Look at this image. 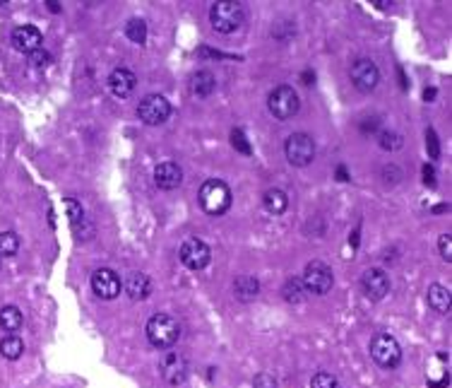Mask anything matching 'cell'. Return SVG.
I'll return each mask as SVG.
<instances>
[{
  "instance_id": "obj_38",
  "label": "cell",
  "mask_w": 452,
  "mask_h": 388,
  "mask_svg": "<svg viewBox=\"0 0 452 388\" xmlns=\"http://www.w3.org/2000/svg\"><path fill=\"white\" fill-rule=\"evenodd\" d=\"M48 10H53V13H58V10H60V5H58V3H53V0H51V3H48Z\"/></svg>"
},
{
  "instance_id": "obj_19",
  "label": "cell",
  "mask_w": 452,
  "mask_h": 388,
  "mask_svg": "<svg viewBox=\"0 0 452 388\" xmlns=\"http://www.w3.org/2000/svg\"><path fill=\"white\" fill-rule=\"evenodd\" d=\"M214 87H217V80H214V75L210 70H197L190 75V94L197 99H205L210 97L214 92Z\"/></svg>"
},
{
  "instance_id": "obj_3",
  "label": "cell",
  "mask_w": 452,
  "mask_h": 388,
  "mask_svg": "<svg viewBox=\"0 0 452 388\" xmlns=\"http://www.w3.org/2000/svg\"><path fill=\"white\" fill-rule=\"evenodd\" d=\"M210 22H212L214 32L234 34L236 30H241L243 22H246V10H243L241 3L222 0V3H214L210 8Z\"/></svg>"
},
{
  "instance_id": "obj_31",
  "label": "cell",
  "mask_w": 452,
  "mask_h": 388,
  "mask_svg": "<svg viewBox=\"0 0 452 388\" xmlns=\"http://www.w3.org/2000/svg\"><path fill=\"white\" fill-rule=\"evenodd\" d=\"M253 388H279V384H277V379L272 374L262 371V374H258L255 379H253Z\"/></svg>"
},
{
  "instance_id": "obj_1",
  "label": "cell",
  "mask_w": 452,
  "mask_h": 388,
  "mask_svg": "<svg viewBox=\"0 0 452 388\" xmlns=\"http://www.w3.org/2000/svg\"><path fill=\"white\" fill-rule=\"evenodd\" d=\"M147 340H149L152 347H159V350H168L178 342L180 337V325L178 321L168 313H154L149 321H147Z\"/></svg>"
},
{
  "instance_id": "obj_30",
  "label": "cell",
  "mask_w": 452,
  "mask_h": 388,
  "mask_svg": "<svg viewBox=\"0 0 452 388\" xmlns=\"http://www.w3.org/2000/svg\"><path fill=\"white\" fill-rule=\"evenodd\" d=\"M29 65L36 67V70H44V67L51 65V53H48V51H44V48L34 51V53H29Z\"/></svg>"
},
{
  "instance_id": "obj_21",
  "label": "cell",
  "mask_w": 452,
  "mask_h": 388,
  "mask_svg": "<svg viewBox=\"0 0 452 388\" xmlns=\"http://www.w3.org/2000/svg\"><path fill=\"white\" fill-rule=\"evenodd\" d=\"M428 306L433 309L436 313H450V287L445 285H431L428 287Z\"/></svg>"
},
{
  "instance_id": "obj_8",
  "label": "cell",
  "mask_w": 452,
  "mask_h": 388,
  "mask_svg": "<svg viewBox=\"0 0 452 388\" xmlns=\"http://www.w3.org/2000/svg\"><path fill=\"white\" fill-rule=\"evenodd\" d=\"M138 116L147 126H161L171 116V104L161 94H147L138 106Z\"/></svg>"
},
{
  "instance_id": "obj_23",
  "label": "cell",
  "mask_w": 452,
  "mask_h": 388,
  "mask_svg": "<svg viewBox=\"0 0 452 388\" xmlns=\"http://www.w3.org/2000/svg\"><path fill=\"white\" fill-rule=\"evenodd\" d=\"M22 323H25V318H22V311L17 306L8 304V306L0 309V328L8 330L10 335L17 333L22 328Z\"/></svg>"
},
{
  "instance_id": "obj_9",
  "label": "cell",
  "mask_w": 452,
  "mask_h": 388,
  "mask_svg": "<svg viewBox=\"0 0 452 388\" xmlns=\"http://www.w3.org/2000/svg\"><path fill=\"white\" fill-rule=\"evenodd\" d=\"M178 256L188 270H202L210 266V261H212L210 246H207L202 239H197V236H190V239H185L183 244H180Z\"/></svg>"
},
{
  "instance_id": "obj_25",
  "label": "cell",
  "mask_w": 452,
  "mask_h": 388,
  "mask_svg": "<svg viewBox=\"0 0 452 388\" xmlns=\"http://www.w3.org/2000/svg\"><path fill=\"white\" fill-rule=\"evenodd\" d=\"M281 297H284L289 304H301L306 299V290H303V285H301V278L286 280L284 287H281Z\"/></svg>"
},
{
  "instance_id": "obj_16",
  "label": "cell",
  "mask_w": 452,
  "mask_h": 388,
  "mask_svg": "<svg viewBox=\"0 0 452 388\" xmlns=\"http://www.w3.org/2000/svg\"><path fill=\"white\" fill-rule=\"evenodd\" d=\"M63 205L67 210V219H70V224H72V232L80 236V239H89V236L94 234V227L87 219V215H84L82 202H77L75 198H65Z\"/></svg>"
},
{
  "instance_id": "obj_35",
  "label": "cell",
  "mask_w": 452,
  "mask_h": 388,
  "mask_svg": "<svg viewBox=\"0 0 452 388\" xmlns=\"http://www.w3.org/2000/svg\"><path fill=\"white\" fill-rule=\"evenodd\" d=\"M426 138H428V140H426V143H428V148H431V157H433V160H436V157H438V152H440V150H438V138H436V133H433V131H428V133H426Z\"/></svg>"
},
{
  "instance_id": "obj_15",
  "label": "cell",
  "mask_w": 452,
  "mask_h": 388,
  "mask_svg": "<svg viewBox=\"0 0 452 388\" xmlns=\"http://www.w3.org/2000/svg\"><path fill=\"white\" fill-rule=\"evenodd\" d=\"M135 87H138V77H135V72L130 70V67L121 65L109 75V89H111L113 97L126 99L135 92Z\"/></svg>"
},
{
  "instance_id": "obj_20",
  "label": "cell",
  "mask_w": 452,
  "mask_h": 388,
  "mask_svg": "<svg viewBox=\"0 0 452 388\" xmlns=\"http://www.w3.org/2000/svg\"><path fill=\"white\" fill-rule=\"evenodd\" d=\"M234 295H236V299H239V302L258 299V295H260L258 278H253V275H239V278L234 280Z\"/></svg>"
},
{
  "instance_id": "obj_37",
  "label": "cell",
  "mask_w": 452,
  "mask_h": 388,
  "mask_svg": "<svg viewBox=\"0 0 452 388\" xmlns=\"http://www.w3.org/2000/svg\"><path fill=\"white\" fill-rule=\"evenodd\" d=\"M423 97H426V101H433V97H436V89H426V94H423Z\"/></svg>"
},
{
  "instance_id": "obj_26",
  "label": "cell",
  "mask_w": 452,
  "mask_h": 388,
  "mask_svg": "<svg viewBox=\"0 0 452 388\" xmlns=\"http://www.w3.org/2000/svg\"><path fill=\"white\" fill-rule=\"evenodd\" d=\"M126 37H128V41H133V44H145V39H147V22L142 20V17H133V20H128L126 22Z\"/></svg>"
},
{
  "instance_id": "obj_18",
  "label": "cell",
  "mask_w": 452,
  "mask_h": 388,
  "mask_svg": "<svg viewBox=\"0 0 452 388\" xmlns=\"http://www.w3.org/2000/svg\"><path fill=\"white\" fill-rule=\"evenodd\" d=\"M123 290H126V295L133 302H142L152 292V280L147 278L145 273H140V270H133V273H128L126 280H123Z\"/></svg>"
},
{
  "instance_id": "obj_14",
  "label": "cell",
  "mask_w": 452,
  "mask_h": 388,
  "mask_svg": "<svg viewBox=\"0 0 452 388\" xmlns=\"http://www.w3.org/2000/svg\"><path fill=\"white\" fill-rule=\"evenodd\" d=\"M10 41H13V48L20 51V53H34V51L41 48V32L36 30V27L32 25H22V27H15L13 30V37H10Z\"/></svg>"
},
{
  "instance_id": "obj_10",
  "label": "cell",
  "mask_w": 452,
  "mask_h": 388,
  "mask_svg": "<svg viewBox=\"0 0 452 388\" xmlns=\"http://www.w3.org/2000/svg\"><path fill=\"white\" fill-rule=\"evenodd\" d=\"M89 283H92L94 295H97L99 299H106V302L116 299V297L123 292L121 275H118L116 270H111V268H97L92 273V280H89Z\"/></svg>"
},
{
  "instance_id": "obj_34",
  "label": "cell",
  "mask_w": 452,
  "mask_h": 388,
  "mask_svg": "<svg viewBox=\"0 0 452 388\" xmlns=\"http://www.w3.org/2000/svg\"><path fill=\"white\" fill-rule=\"evenodd\" d=\"M383 174H385V181H390V183L402 181V172H399V169L394 167V164H390V167L383 169Z\"/></svg>"
},
{
  "instance_id": "obj_22",
  "label": "cell",
  "mask_w": 452,
  "mask_h": 388,
  "mask_svg": "<svg viewBox=\"0 0 452 388\" xmlns=\"http://www.w3.org/2000/svg\"><path fill=\"white\" fill-rule=\"evenodd\" d=\"M262 207L265 212H270V215H284L286 207H289V198H286V193L281 188H270L267 193L262 195Z\"/></svg>"
},
{
  "instance_id": "obj_17",
  "label": "cell",
  "mask_w": 452,
  "mask_h": 388,
  "mask_svg": "<svg viewBox=\"0 0 452 388\" xmlns=\"http://www.w3.org/2000/svg\"><path fill=\"white\" fill-rule=\"evenodd\" d=\"M154 183L159 186L161 190H173L183 183V169H180L176 162H161L154 169Z\"/></svg>"
},
{
  "instance_id": "obj_11",
  "label": "cell",
  "mask_w": 452,
  "mask_h": 388,
  "mask_svg": "<svg viewBox=\"0 0 452 388\" xmlns=\"http://www.w3.org/2000/svg\"><path fill=\"white\" fill-rule=\"evenodd\" d=\"M161 376L168 386L178 388L188 381L190 367H188V359H185L183 352H166L161 357Z\"/></svg>"
},
{
  "instance_id": "obj_13",
  "label": "cell",
  "mask_w": 452,
  "mask_h": 388,
  "mask_svg": "<svg viewBox=\"0 0 452 388\" xmlns=\"http://www.w3.org/2000/svg\"><path fill=\"white\" fill-rule=\"evenodd\" d=\"M361 287H364V295L371 302H380L387 297L390 292V278L383 268H368L361 278Z\"/></svg>"
},
{
  "instance_id": "obj_24",
  "label": "cell",
  "mask_w": 452,
  "mask_h": 388,
  "mask_svg": "<svg viewBox=\"0 0 452 388\" xmlns=\"http://www.w3.org/2000/svg\"><path fill=\"white\" fill-rule=\"evenodd\" d=\"M22 352H25V342L20 340L17 335H5L3 340H0V354H3L5 359H20Z\"/></svg>"
},
{
  "instance_id": "obj_32",
  "label": "cell",
  "mask_w": 452,
  "mask_h": 388,
  "mask_svg": "<svg viewBox=\"0 0 452 388\" xmlns=\"http://www.w3.org/2000/svg\"><path fill=\"white\" fill-rule=\"evenodd\" d=\"M231 143H234V148L243 152V155H251V145H248V140H246V135H243V131H234L231 133Z\"/></svg>"
},
{
  "instance_id": "obj_6",
  "label": "cell",
  "mask_w": 452,
  "mask_h": 388,
  "mask_svg": "<svg viewBox=\"0 0 452 388\" xmlns=\"http://www.w3.org/2000/svg\"><path fill=\"white\" fill-rule=\"evenodd\" d=\"M301 285H303V290H306V295L325 297L327 292L332 290V285H335L332 268L323 261H310L306 270H303Z\"/></svg>"
},
{
  "instance_id": "obj_5",
  "label": "cell",
  "mask_w": 452,
  "mask_h": 388,
  "mask_svg": "<svg viewBox=\"0 0 452 388\" xmlns=\"http://www.w3.org/2000/svg\"><path fill=\"white\" fill-rule=\"evenodd\" d=\"M371 357L378 367L392 371L399 367V362H402V347H399V342L394 340L392 335L378 333L371 340Z\"/></svg>"
},
{
  "instance_id": "obj_12",
  "label": "cell",
  "mask_w": 452,
  "mask_h": 388,
  "mask_svg": "<svg viewBox=\"0 0 452 388\" xmlns=\"http://www.w3.org/2000/svg\"><path fill=\"white\" fill-rule=\"evenodd\" d=\"M349 77H352V84L359 92H373L380 82V70L371 58H356L352 63V70H349Z\"/></svg>"
},
{
  "instance_id": "obj_2",
  "label": "cell",
  "mask_w": 452,
  "mask_h": 388,
  "mask_svg": "<svg viewBox=\"0 0 452 388\" xmlns=\"http://www.w3.org/2000/svg\"><path fill=\"white\" fill-rule=\"evenodd\" d=\"M197 198H200V205L207 215L222 217L231 207V188L222 181V179H207V181L200 186Z\"/></svg>"
},
{
  "instance_id": "obj_27",
  "label": "cell",
  "mask_w": 452,
  "mask_h": 388,
  "mask_svg": "<svg viewBox=\"0 0 452 388\" xmlns=\"http://www.w3.org/2000/svg\"><path fill=\"white\" fill-rule=\"evenodd\" d=\"M20 251V236L15 232L0 234V258H13Z\"/></svg>"
},
{
  "instance_id": "obj_4",
  "label": "cell",
  "mask_w": 452,
  "mask_h": 388,
  "mask_svg": "<svg viewBox=\"0 0 452 388\" xmlns=\"http://www.w3.org/2000/svg\"><path fill=\"white\" fill-rule=\"evenodd\" d=\"M267 109L277 121H289L298 114L301 109V99H298L296 89L289 87V84H279L270 92L267 97Z\"/></svg>"
},
{
  "instance_id": "obj_33",
  "label": "cell",
  "mask_w": 452,
  "mask_h": 388,
  "mask_svg": "<svg viewBox=\"0 0 452 388\" xmlns=\"http://www.w3.org/2000/svg\"><path fill=\"white\" fill-rule=\"evenodd\" d=\"M438 249H440V256L445 258V261H452V239H450V234H443L438 239Z\"/></svg>"
},
{
  "instance_id": "obj_28",
  "label": "cell",
  "mask_w": 452,
  "mask_h": 388,
  "mask_svg": "<svg viewBox=\"0 0 452 388\" xmlns=\"http://www.w3.org/2000/svg\"><path fill=\"white\" fill-rule=\"evenodd\" d=\"M378 143H380V148L383 150H399L404 145V138L399 133H394V131H383L380 133V138H378Z\"/></svg>"
},
{
  "instance_id": "obj_7",
  "label": "cell",
  "mask_w": 452,
  "mask_h": 388,
  "mask_svg": "<svg viewBox=\"0 0 452 388\" xmlns=\"http://www.w3.org/2000/svg\"><path fill=\"white\" fill-rule=\"evenodd\" d=\"M284 155L293 167H308L315 160V140L308 133H291L284 143Z\"/></svg>"
},
{
  "instance_id": "obj_29",
  "label": "cell",
  "mask_w": 452,
  "mask_h": 388,
  "mask_svg": "<svg viewBox=\"0 0 452 388\" xmlns=\"http://www.w3.org/2000/svg\"><path fill=\"white\" fill-rule=\"evenodd\" d=\"M310 388H342L337 381V376L327 374V371H318V374L310 379Z\"/></svg>"
},
{
  "instance_id": "obj_36",
  "label": "cell",
  "mask_w": 452,
  "mask_h": 388,
  "mask_svg": "<svg viewBox=\"0 0 452 388\" xmlns=\"http://www.w3.org/2000/svg\"><path fill=\"white\" fill-rule=\"evenodd\" d=\"M423 181L436 186V172H433V167H428V164L423 167Z\"/></svg>"
}]
</instances>
